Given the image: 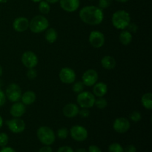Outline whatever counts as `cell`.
<instances>
[{
  "label": "cell",
  "instance_id": "cell-1",
  "mask_svg": "<svg viewBox=\"0 0 152 152\" xmlns=\"http://www.w3.org/2000/svg\"><path fill=\"white\" fill-rule=\"evenodd\" d=\"M80 18L84 23L89 25H99L103 21V10L96 6H86L80 10Z\"/></svg>",
  "mask_w": 152,
  "mask_h": 152
},
{
  "label": "cell",
  "instance_id": "cell-2",
  "mask_svg": "<svg viewBox=\"0 0 152 152\" xmlns=\"http://www.w3.org/2000/svg\"><path fill=\"white\" fill-rule=\"evenodd\" d=\"M113 26L118 30H125L131 22L130 14L124 10L114 12L111 18Z\"/></svg>",
  "mask_w": 152,
  "mask_h": 152
},
{
  "label": "cell",
  "instance_id": "cell-3",
  "mask_svg": "<svg viewBox=\"0 0 152 152\" xmlns=\"http://www.w3.org/2000/svg\"><path fill=\"white\" fill-rule=\"evenodd\" d=\"M49 27V22L45 16L42 15H37L31 19L29 22V28L31 32L34 34H39L46 31Z\"/></svg>",
  "mask_w": 152,
  "mask_h": 152
},
{
  "label": "cell",
  "instance_id": "cell-4",
  "mask_svg": "<svg viewBox=\"0 0 152 152\" xmlns=\"http://www.w3.org/2000/svg\"><path fill=\"white\" fill-rule=\"evenodd\" d=\"M39 140L45 145H50L56 140L54 132L48 126H41L37 132Z\"/></svg>",
  "mask_w": 152,
  "mask_h": 152
},
{
  "label": "cell",
  "instance_id": "cell-5",
  "mask_svg": "<svg viewBox=\"0 0 152 152\" xmlns=\"http://www.w3.org/2000/svg\"><path fill=\"white\" fill-rule=\"evenodd\" d=\"M95 96L89 91H82L78 94L77 101L82 108H90L94 105Z\"/></svg>",
  "mask_w": 152,
  "mask_h": 152
},
{
  "label": "cell",
  "instance_id": "cell-6",
  "mask_svg": "<svg viewBox=\"0 0 152 152\" xmlns=\"http://www.w3.org/2000/svg\"><path fill=\"white\" fill-rule=\"evenodd\" d=\"M5 96L8 100L12 102H19L22 96V89L19 85L11 83L7 87L5 91Z\"/></svg>",
  "mask_w": 152,
  "mask_h": 152
},
{
  "label": "cell",
  "instance_id": "cell-7",
  "mask_svg": "<svg viewBox=\"0 0 152 152\" xmlns=\"http://www.w3.org/2000/svg\"><path fill=\"white\" fill-rule=\"evenodd\" d=\"M70 134L73 139L77 142H83L88 138V133L87 129L82 126H74L70 130Z\"/></svg>",
  "mask_w": 152,
  "mask_h": 152
},
{
  "label": "cell",
  "instance_id": "cell-8",
  "mask_svg": "<svg viewBox=\"0 0 152 152\" xmlns=\"http://www.w3.org/2000/svg\"><path fill=\"white\" fill-rule=\"evenodd\" d=\"M22 64L27 68H34L37 65L39 62L38 57L34 52L28 50L24 52L21 58Z\"/></svg>",
  "mask_w": 152,
  "mask_h": 152
},
{
  "label": "cell",
  "instance_id": "cell-9",
  "mask_svg": "<svg viewBox=\"0 0 152 152\" xmlns=\"http://www.w3.org/2000/svg\"><path fill=\"white\" fill-rule=\"evenodd\" d=\"M59 77L60 81L64 84H72L75 82L76 73L72 68L65 67V68H62L59 71Z\"/></svg>",
  "mask_w": 152,
  "mask_h": 152
},
{
  "label": "cell",
  "instance_id": "cell-10",
  "mask_svg": "<svg viewBox=\"0 0 152 152\" xmlns=\"http://www.w3.org/2000/svg\"><path fill=\"white\" fill-rule=\"evenodd\" d=\"M9 130L14 134H20L25 129V123L20 118H13L5 122Z\"/></svg>",
  "mask_w": 152,
  "mask_h": 152
},
{
  "label": "cell",
  "instance_id": "cell-11",
  "mask_svg": "<svg viewBox=\"0 0 152 152\" xmlns=\"http://www.w3.org/2000/svg\"><path fill=\"white\" fill-rule=\"evenodd\" d=\"M89 42L95 48H100L105 44V36L99 31H93L89 35Z\"/></svg>",
  "mask_w": 152,
  "mask_h": 152
},
{
  "label": "cell",
  "instance_id": "cell-12",
  "mask_svg": "<svg viewBox=\"0 0 152 152\" xmlns=\"http://www.w3.org/2000/svg\"><path fill=\"white\" fill-rule=\"evenodd\" d=\"M98 78H99V75L95 70L88 69L85 71L84 74H83L82 82L85 85V86L91 87L95 83H97Z\"/></svg>",
  "mask_w": 152,
  "mask_h": 152
},
{
  "label": "cell",
  "instance_id": "cell-13",
  "mask_svg": "<svg viewBox=\"0 0 152 152\" xmlns=\"http://www.w3.org/2000/svg\"><path fill=\"white\" fill-rule=\"evenodd\" d=\"M130 122L126 117H119L114 120L113 123V129L119 134H124L130 129Z\"/></svg>",
  "mask_w": 152,
  "mask_h": 152
},
{
  "label": "cell",
  "instance_id": "cell-14",
  "mask_svg": "<svg viewBox=\"0 0 152 152\" xmlns=\"http://www.w3.org/2000/svg\"><path fill=\"white\" fill-rule=\"evenodd\" d=\"M62 9L68 13H72L78 10L80 5V0H59Z\"/></svg>",
  "mask_w": 152,
  "mask_h": 152
},
{
  "label": "cell",
  "instance_id": "cell-15",
  "mask_svg": "<svg viewBox=\"0 0 152 152\" xmlns=\"http://www.w3.org/2000/svg\"><path fill=\"white\" fill-rule=\"evenodd\" d=\"M26 111V107L22 102H16L11 105L10 109V114L14 118H20L25 114Z\"/></svg>",
  "mask_w": 152,
  "mask_h": 152
},
{
  "label": "cell",
  "instance_id": "cell-16",
  "mask_svg": "<svg viewBox=\"0 0 152 152\" xmlns=\"http://www.w3.org/2000/svg\"><path fill=\"white\" fill-rule=\"evenodd\" d=\"M29 22L25 17H18L13 22V28L17 32H24L29 28Z\"/></svg>",
  "mask_w": 152,
  "mask_h": 152
},
{
  "label": "cell",
  "instance_id": "cell-17",
  "mask_svg": "<svg viewBox=\"0 0 152 152\" xmlns=\"http://www.w3.org/2000/svg\"><path fill=\"white\" fill-rule=\"evenodd\" d=\"M80 108L74 103H68L62 108V114L67 118H74L78 115Z\"/></svg>",
  "mask_w": 152,
  "mask_h": 152
},
{
  "label": "cell",
  "instance_id": "cell-18",
  "mask_svg": "<svg viewBox=\"0 0 152 152\" xmlns=\"http://www.w3.org/2000/svg\"><path fill=\"white\" fill-rule=\"evenodd\" d=\"M93 86V94L97 97H102L108 92V86L102 82L95 83Z\"/></svg>",
  "mask_w": 152,
  "mask_h": 152
},
{
  "label": "cell",
  "instance_id": "cell-19",
  "mask_svg": "<svg viewBox=\"0 0 152 152\" xmlns=\"http://www.w3.org/2000/svg\"><path fill=\"white\" fill-rule=\"evenodd\" d=\"M37 99L36 94L32 91H28L25 93L22 94L21 96V100L22 102L25 105H30L34 103Z\"/></svg>",
  "mask_w": 152,
  "mask_h": 152
},
{
  "label": "cell",
  "instance_id": "cell-20",
  "mask_svg": "<svg viewBox=\"0 0 152 152\" xmlns=\"http://www.w3.org/2000/svg\"><path fill=\"white\" fill-rule=\"evenodd\" d=\"M102 68L106 70H113L117 65V62L113 56H105L101 59Z\"/></svg>",
  "mask_w": 152,
  "mask_h": 152
},
{
  "label": "cell",
  "instance_id": "cell-21",
  "mask_svg": "<svg viewBox=\"0 0 152 152\" xmlns=\"http://www.w3.org/2000/svg\"><path fill=\"white\" fill-rule=\"evenodd\" d=\"M132 39H133L132 34H131L129 31H125V30H123V31L120 33V36H119V39H120L121 44L126 46L129 45L132 42Z\"/></svg>",
  "mask_w": 152,
  "mask_h": 152
},
{
  "label": "cell",
  "instance_id": "cell-22",
  "mask_svg": "<svg viewBox=\"0 0 152 152\" xmlns=\"http://www.w3.org/2000/svg\"><path fill=\"white\" fill-rule=\"evenodd\" d=\"M58 37L57 31L53 28H48L46 30L45 35V38L46 41L50 44H53L56 41Z\"/></svg>",
  "mask_w": 152,
  "mask_h": 152
},
{
  "label": "cell",
  "instance_id": "cell-23",
  "mask_svg": "<svg viewBox=\"0 0 152 152\" xmlns=\"http://www.w3.org/2000/svg\"><path fill=\"white\" fill-rule=\"evenodd\" d=\"M141 103L142 106L147 110H151L152 108V94L151 92L144 94L141 98Z\"/></svg>",
  "mask_w": 152,
  "mask_h": 152
},
{
  "label": "cell",
  "instance_id": "cell-24",
  "mask_svg": "<svg viewBox=\"0 0 152 152\" xmlns=\"http://www.w3.org/2000/svg\"><path fill=\"white\" fill-rule=\"evenodd\" d=\"M39 10L42 14H48L50 11V4L46 1L42 0L41 1H39Z\"/></svg>",
  "mask_w": 152,
  "mask_h": 152
},
{
  "label": "cell",
  "instance_id": "cell-25",
  "mask_svg": "<svg viewBox=\"0 0 152 152\" xmlns=\"http://www.w3.org/2000/svg\"><path fill=\"white\" fill-rule=\"evenodd\" d=\"M94 105H96V108H99V109H104L108 105V102L105 98H103V96L98 97V99H95Z\"/></svg>",
  "mask_w": 152,
  "mask_h": 152
},
{
  "label": "cell",
  "instance_id": "cell-26",
  "mask_svg": "<svg viewBox=\"0 0 152 152\" xmlns=\"http://www.w3.org/2000/svg\"><path fill=\"white\" fill-rule=\"evenodd\" d=\"M85 88V85L83 84V82L78 81L76 82V83H74V85H73L72 90L74 93L76 94H80L81 93L82 91H83Z\"/></svg>",
  "mask_w": 152,
  "mask_h": 152
},
{
  "label": "cell",
  "instance_id": "cell-27",
  "mask_svg": "<svg viewBox=\"0 0 152 152\" xmlns=\"http://www.w3.org/2000/svg\"><path fill=\"white\" fill-rule=\"evenodd\" d=\"M108 152H124V148L120 143L114 142L108 146Z\"/></svg>",
  "mask_w": 152,
  "mask_h": 152
},
{
  "label": "cell",
  "instance_id": "cell-28",
  "mask_svg": "<svg viewBox=\"0 0 152 152\" xmlns=\"http://www.w3.org/2000/svg\"><path fill=\"white\" fill-rule=\"evenodd\" d=\"M69 134V131L67 128L62 127L57 131V137L61 140L66 139Z\"/></svg>",
  "mask_w": 152,
  "mask_h": 152
},
{
  "label": "cell",
  "instance_id": "cell-29",
  "mask_svg": "<svg viewBox=\"0 0 152 152\" xmlns=\"http://www.w3.org/2000/svg\"><path fill=\"white\" fill-rule=\"evenodd\" d=\"M129 118H130V120H132V122L138 123V122L140 121L141 119H142V115H141V114L139 111H135L131 113V114L129 115Z\"/></svg>",
  "mask_w": 152,
  "mask_h": 152
},
{
  "label": "cell",
  "instance_id": "cell-30",
  "mask_svg": "<svg viewBox=\"0 0 152 152\" xmlns=\"http://www.w3.org/2000/svg\"><path fill=\"white\" fill-rule=\"evenodd\" d=\"M9 141V137L6 133H0V147H4L7 145Z\"/></svg>",
  "mask_w": 152,
  "mask_h": 152
},
{
  "label": "cell",
  "instance_id": "cell-31",
  "mask_svg": "<svg viewBox=\"0 0 152 152\" xmlns=\"http://www.w3.org/2000/svg\"><path fill=\"white\" fill-rule=\"evenodd\" d=\"M113 0H99V7L102 10L106 9L112 4Z\"/></svg>",
  "mask_w": 152,
  "mask_h": 152
},
{
  "label": "cell",
  "instance_id": "cell-32",
  "mask_svg": "<svg viewBox=\"0 0 152 152\" xmlns=\"http://www.w3.org/2000/svg\"><path fill=\"white\" fill-rule=\"evenodd\" d=\"M26 75L27 77H28L29 80H34V79L37 78V71H36L34 68H29V69L28 70V71H27Z\"/></svg>",
  "mask_w": 152,
  "mask_h": 152
},
{
  "label": "cell",
  "instance_id": "cell-33",
  "mask_svg": "<svg viewBox=\"0 0 152 152\" xmlns=\"http://www.w3.org/2000/svg\"><path fill=\"white\" fill-rule=\"evenodd\" d=\"M78 114L82 118H88L90 116V111L88 110V108H83V109L80 110Z\"/></svg>",
  "mask_w": 152,
  "mask_h": 152
},
{
  "label": "cell",
  "instance_id": "cell-34",
  "mask_svg": "<svg viewBox=\"0 0 152 152\" xmlns=\"http://www.w3.org/2000/svg\"><path fill=\"white\" fill-rule=\"evenodd\" d=\"M126 28H128V31H129L131 34H136L137 31H138V26L135 23H131L130 22Z\"/></svg>",
  "mask_w": 152,
  "mask_h": 152
},
{
  "label": "cell",
  "instance_id": "cell-35",
  "mask_svg": "<svg viewBox=\"0 0 152 152\" xmlns=\"http://www.w3.org/2000/svg\"><path fill=\"white\" fill-rule=\"evenodd\" d=\"M6 96L4 92L1 89H0V107L3 106L6 102Z\"/></svg>",
  "mask_w": 152,
  "mask_h": 152
},
{
  "label": "cell",
  "instance_id": "cell-36",
  "mask_svg": "<svg viewBox=\"0 0 152 152\" xmlns=\"http://www.w3.org/2000/svg\"><path fill=\"white\" fill-rule=\"evenodd\" d=\"M57 152H74V151L71 147L65 145V146H62L60 147V148H59Z\"/></svg>",
  "mask_w": 152,
  "mask_h": 152
},
{
  "label": "cell",
  "instance_id": "cell-37",
  "mask_svg": "<svg viewBox=\"0 0 152 152\" xmlns=\"http://www.w3.org/2000/svg\"><path fill=\"white\" fill-rule=\"evenodd\" d=\"M88 152H102L100 148L95 145H91L89 146Z\"/></svg>",
  "mask_w": 152,
  "mask_h": 152
},
{
  "label": "cell",
  "instance_id": "cell-38",
  "mask_svg": "<svg viewBox=\"0 0 152 152\" xmlns=\"http://www.w3.org/2000/svg\"><path fill=\"white\" fill-rule=\"evenodd\" d=\"M124 152H137V148L134 145H129L125 148Z\"/></svg>",
  "mask_w": 152,
  "mask_h": 152
},
{
  "label": "cell",
  "instance_id": "cell-39",
  "mask_svg": "<svg viewBox=\"0 0 152 152\" xmlns=\"http://www.w3.org/2000/svg\"><path fill=\"white\" fill-rule=\"evenodd\" d=\"M39 152H53V150L50 145H45L39 150Z\"/></svg>",
  "mask_w": 152,
  "mask_h": 152
},
{
  "label": "cell",
  "instance_id": "cell-40",
  "mask_svg": "<svg viewBox=\"0 0 152 152\" xmlns=\"http://www.w3.org/2000/svg\"><path fill=\"white\" fill-rule=\"evenodd\" d=\"M0 152H16V151H15L13 148H11V147L4 146V147H2V148L0 150Z\"/></svg>",
  "mask_w": 152,
  "mask_h": 152
},
{
  "label": "cell",
  "instance_id": "cell-41",
  "mask_svg": "<svg viewBox=\"0 0 152 152\" xmlns=\"http://www.w3.org/2000/svg\"><path fill=\"white\" fill-rule=\"evenodd\" d=\"M47 2H48L49 4H55V3L58 2L59 0H45Z\"/></svg>",
  "mask_w": 152,
  "mask_h": 152
},
{
  "label": "cell",
  "instance_id": "cell-42",
  "mask_svg": "<svg viewBox=\"0 0 152 152\" xmlns=\"http://www.w3.org/2000/svg\"><path fill=\"white\" fill-rule=\"evenodd\" d=\"M76 152H88V151L84 148H80L78 149H77Z\"/></svg>",
  "mask_w": 152,
  "mask_h": 152
},
{
  "label": "cell",
  "instance_id": "cell-43",
  "mask_svg": "<svg viewBox=\"0 0 152 152\" xmlns=\"http://www.w3.org/2000/svg\"><path fill=\"white\" fill-rule=\"evenodd\" d=\"M2 126H3V119H2V117L0 116V129L2 127Z\"/></svg>",
  "mask_w": 152,
  "mask_h": 152
},
{
  "label": "cell",
  "instance_id": "cell-44",
  "mask_svg": "<svg viewBox=\"0 0 152 152\" xmlns=\"http://www.w3.org/2000/svg\"><path fill=\"white\" fill-rule=\"evenodd\" d=\"M2 74H3V68H2V67L0 65V77H1V76H2Z\"/></svg>",
  "mask_w": 152,
  "mask_h": 152
},
{
  "label": "cell",
  "instance_id": "cell-45",
  "mask_svg": "<svg viewBox=\"0 0 152 152\" xmlns=\"http://www.w3.org/2000/svg\"><path fill=\"white\" fill-rule=\"evenodd\" d=\"M116 1H119V2L124 3V2H126V1H129V0H116Z\"/></svg>",
  "mask_w": 152,
  "mask_h": 152
},
{
  "label": "cell",
  "instance_id": "cell-46",
  "mask_svg": "<svg viewBox=\"0 0 152 152\" xmlns=\"http://www.w3.org/2000/svg\"><path fill=\"white\" fill-rule=\"evenodd\" d=\"M8 1V0H0V3H6Z\"/></svg>",
  "mask_w": 152,
  "mask_h": 152
},
{
  "label": "cell",
  "instance_id": "cell-47",
  "mask_svg": "<svg viewBox=\"0 0 152 152\" xmlns=\"http://www.w3.org/2000/svg\"><path fill=\"white\" fill-rule=\"evenodd\" d=\"M31 1H33L34 2H39V1H41L42 0H31Z\"/></svg>",
  "mask_w": 152,
  "mask_h": 152
}]
</instances>
